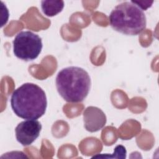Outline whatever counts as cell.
I'll return each instance as SVG.
<instances>
[{
  "label": "cell",
  "instance_id": "1",
  "mask_svg": "<svg viewBox=\"0 0 159 159\" xmlns=\"http://www.w3.org/2000/svg\"><path fill=\"white\" fill-rule=\"evenodd\" d=\"M11 106L17 116L24 119H38L45 114L47 109L45 93L35 84L24 83L12 93Z\"/></svg>",
  "mask_w": 159,
  "mask_h": 159
},
{
  "label": "cell",
  "instance_id": "2",
  "mask_svg": "<svg viewBox=\"0 0 159 159\" xmlns=\"http://www.w3.org/2000/svg\"><path fill=\"white\" fill-rule=\"evenodd\" d=\"M56 88L62 98L68 102H80L88 96L91 79L88 73L78 66H68L57 74Z\"/></svg>",
  "mask_w": 159,
  "mask_h": 159
},
{
  "label": "cell",
  "instance_id": "3",
  "mask_svg": "<svg viewBox=\"0 0 159 159\" xmlns=\"http://www.w3.org/2000/svg\"><path fill=\"white\" fill-rule=\"evenodd\" d=\"M109 19L114 30L127 35L140 34L147 25L143 11L131 1L117 5L111 12Z\"/></svg>",
  "mask_w": 159,
  "mask_h": 159
},
{
  "label": "cell",
  "instance_id": "4",
  "mask_svg": "<svg viewBox=\"0 0 159 159\" xmlns=\"http://www.w3.org/2000/svg\"><path fill=\"white\" fill-rule=\"evenodd\" d=\"M12 43L14 55L24 61L36 59L43 47L42 39L37 34L29 30L19 32Z\"/></svg>",
  "mask_w": 159,
  "mask_h": 159
},
{
  "label": "cell",
  "instance_id": "5",
  "mask_svg": "<svg viewBox=\"0 0 159 159\" xmlns=\"http://www.w3.org/2000/svg\"><path fill=\"white\" fill-rule=\"evenodd\" d=\"M40 122L35 119H27L20 122L15 129L16 138L23 146L31 145L40 135Z\"/></svg>",
  "mask_w": 159,
  "mask_h": 159
},
{
  "label": "cell",
  "instance_id": "6",
  "mask_svg": "<svg viewBox=\"0 0 159 159\" xmlns=\"http://www.w3.org/2000/svg\"><path fill=\"white\" fill-rule=\"evenodd\" d=\"M83 120L86 130L95 132L105 126L107 118L101 109L94 106H89L83 112Z\"/></svg>",
  "mask_w": 159,
  "mask_h": 159
},
{
  "label": "cell",
  "instance_id": "7",
  "mask_svg": "<svg viewBox=\"0 0 159 159\" xmlns=\"http://www.w3.org/2000/svg\"><path fill=\"white\" fill-rule=\"evenodd\" d=\"M64 7L63 1H41V8L43 14L48 17H53L60 13Z\"/></svg>",
  "mask_w": 159,
  "mask_h": 159
},
{
  "label": "cell",
  "instance_id": "8",
  "mask_svg": "<svg viewBox=\"0 0 159 159\" xmlns=\"http://www.w3.org/2000/svg\"><path fill=\"white\" fill-rule=\"evenodd\" d=\"M127 151L125 148L121 145H117L114 148V153L112 155L109 154H98L92 157V158H126Z\"/></svg>",
  "mask_w": 159,
  "mask_h": 159
},
{
  "label": "cell",
  "instance_id": "9",
  "mask_svg": "<svg viewBox=\"0 0 159 159\" xmlns=\"http://www.w3.org/2000/svg\"><path fill=\"white\" fill-rule=\"evenodd\" d=\"M131 2L137 5L142 11L147 10L148 8L150 7L153 3V1H131Z\"/></svg>",
  "mask_w": 159,
  "mask_h": 159
}]
</instances>
